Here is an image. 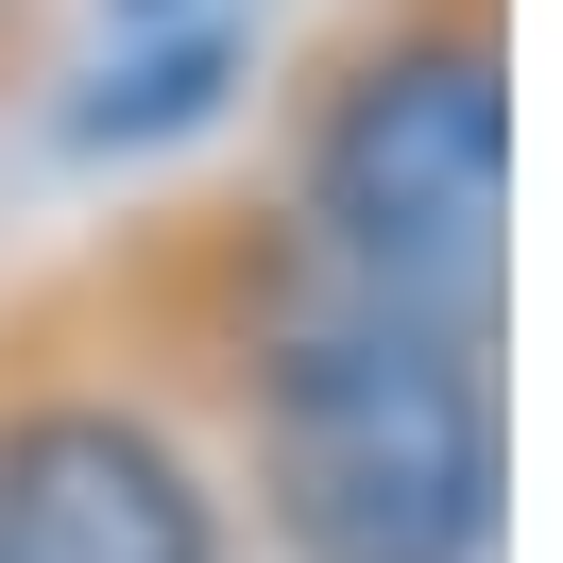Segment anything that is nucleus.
<instances>
[{
	"label": "nucleus",
	"mask_w": 563,
	"mask_h": 563,
	"mask_svg": "<svg viewBox=\"0 0 563 563\" xmlns=\"http://www.w3.org/2000/svg\"><path fill=\"white\" fill-rule=\"evenodd\" d=\"M188 342L222 358V410L256 444V512L290 563H495V342L410 308H358L274 206H206Z\"/></svg>",
	"instance_id": "obj_1"
},
{
	"label": "nucleus",
	"mask_w": 563,
	"mask_h": 563,
	"mask_svg": "<svg viewBox=\"0 0 563 563\" xmlns=\"http://www.w3.org/2000/svg\"><path fill=\"white\" fill-rule=\"evenodd\" d=\"M290 240L358 290L495 342L512 274V0H358L290 69Z\"/></svg>",
	"instance_id": "obj_2"
},
{
	"label": "nucleus",
	"mask_w": 563,
	"mask_h": 563,
	"mask_svg": "<svg viewBox=\"0 0 563 563\" xmlns=\"http://www.w3.org/2000/svg\"><path fill=\"white\" fill-rule=\"evenodd\" d=\"M0 563H222V478L137 393H0Z\"/></svg>",
	"instance_id": "obj_3"
},
{
	"label": "nucleus",
	"mask_w": 563,
	"mask_h": 563,
	"mask_svg": "<svg viewBox=\"0 0 563 563\" xmlns=\"http://www.w3.org/2000/svg\"><path fill=\"white\" fill-rule=\"evenodd\" d=\"M256 69V18H206V35H120L103 86L69 103L86 154H137V137H188V120H222V86Z\"/></svg>",
	"instance_id": "obj_4"
}]
</instances>
